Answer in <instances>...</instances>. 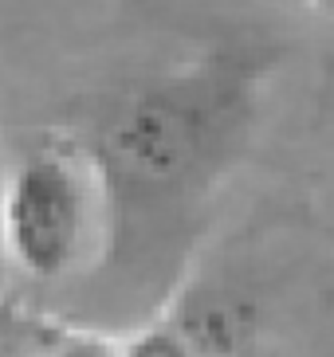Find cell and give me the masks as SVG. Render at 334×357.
<instances>
[{"label": "cell", "mask_w": 334, "mask_h": 357, "mask_svg": "<svg viewBox=\"0 0 334 357\" xmlns=\"http://www.w3.org/2000/svg\"><path fill=\"white\" fill-rule=\"evenodd\" d=\"M232 122V91L212 75L142 86L103 126V165L130 192H173L217 161Z\"/></svg>", "instance_id": "obj_1"}, {"label": "cell", "mask_w": 334, "mask_h": 357, "mask_svg": "<svg viewBox=\"0 0 334 357\" xmlns=\"http://www.w3.org/2000/svg\"><path fill=\"white\" fill-rule=\"evenodd\" d=\"M99 185L71 149H36L0 185V248L28 279L55 283L94 240Z\"/></svg>", "instance_id": "obj_2"}, {"label": "cell", "mask_w": 334, "mask_h": 357, "mask_svg": "<svg viewBox=\"0 0 334 357\" xmlns=\"http://www.w3.org/2000/svg\"><path fill=\"white\" fill-rule=\"evenodd\" d=\"M181 334L197 357H232L252 337V310L240 298L212 294L185 314Z\"/></svg>", "instance_id": "obj_3"}, {"label": "cell", "mask_w": 334, "mask_h": 357, "mask_svg": "<svg viewBox=\"0 0 334 357\" xmlns=\"http://www.w3.org/2000/svg\"><path fill=\"white\" fill-rule=\"evenodd\" d=\"M118 357H197L181 330H146L118 349Z\"/></svg>", "instance_id": "obj_4"}, {"label": "cell", "mask_w": 334, "mask_h": 357, "mask_svg": "<svg viewBox=\"0 0 334 357\" xmlns=\"http://www.w3.org/2000/svg\"><path fill=\"white\" fill-rule=\"evenodd\" d=\"M59 357H118V349L103 346V342H71L59 349Z\"/></svg>", "instance_id": "obj_5"}, {"label": "cell", "mask_w": 334, "mask_h": 357, "mask_svg": "<svg viewBox=\"0 0 334 357\" xmlns=\"http://www.w3.org/2000/svg\"><path fill=\"white\" fill-rule=\"evenodd\" d=\"M307 8H319V12H334V0H303Z\"/></svg>", "instance_id": "obj_6"}, {"label": "cell", "mask_w": 334, "mask_h": 357, "mask_svg": "<svg viewBox=\"0 0 334 357\" xmlns=\"http://www.w3.org/2000/svg\"><path fill=\"white\" fill-rule=\"evenodd\" d=\"M0 185H4V177H0Z\"/></svg>", "instance_id": "obj_7"}]
</instances>
